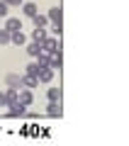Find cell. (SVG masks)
<instances>
[{"label":"cell","mask_w":129,"mask_h":146,"mask_svg":"<svg viewBox=\"0 0 129 146\" xmlns=\"http://www.w3.org/2000/svg\"><path fill=\"white\" fill-rule=\"evenodd\" d=\"M49 22H51L54 34H61V29H63V10L61 7H51L49 10Z\"/></svg>","instance_id":"cell-1"},{"label":"cell","mask_w":129,"mask_h":146,"mask_svg":"<svg viewBox=\"0 0 129 146\" xmlns=\"http://www.w3.org/2000/svg\"><path fill=\"white\" fill-rule=\"evenodd\" d=\"M41 46H44V51H47V54L61 51V44H59V39H54V36H47V42L41 44Z\"/></svg>","instance_id":"cell-2"},{"label":"cell","mask_w":129,"mask_h":146,"mask_svg":"<svg viewBox=\"0 0 129 146\" xmlns=\"http://www.w3.org/2000/svg\"><path fill=\"white\" fill-rule=\"evenodd\" d=\"M17 102H22L25 107H29V105H32V90L29 88H20V93H17Z\"/></svg>","instance_id":"cell-3"},{"label":"cell","mask_w":129,"mask_h":146,"mask_svg":"<svg viewBox=\"0 0 129 146\" xmlns=\"http://www.w3.org/2000/svg\"><path fill=\"white\" fill-rule=\"evenodd\" d=\"M37 85H39V78H37V76H29V73H25V76H22V88H37Z\"/></svg>","instance_id":"cell-4"},{"label":"cell","mask_w":129,"mask_h":146,"mask_svg":"<svg viewBox=\"0 0 129 146\" xmlns=\"http://www.w3.org/2000/svg\"><path fill=\"white\" fill-rule=\"evenodd\" d=\"M5 83H7V88H17L20 90L22 88V76H17V73H10L5 78Z\"/></svg>","instance_id":"cell-5"},{"label":"cell","mask_w":129,"mask_h":146,"mask_svg":"<svg viewBox=\"0 0 129 146\" xmlns=\"http://www.w3.org/2000/svg\"><path fill=\"white\" fill-rule=\"evenodd\" d=\"M10 117H22V115H27V107L22 102H15V105H10V112H7Z\"/></svg>","instance_id":"cell-6"},{"label":"cell","mask_w":129,"mask_h":146,"mask_svg":"<svg viewBox=\"0 0 129 146\" xmlns=\"http://www.w3.org/2000/svg\"><path fill=\"white\" fill-rule=\"evenodd\" d=\"M3 27H7L10 32H17V29H22V22H20V17H5Z\"/></svg>","instance_id":"cell-7"},{"label":"cell","mask_w":129,"mask_h":146,"mask_svg":"<svg viewBox=\"0 0 129 146\" xmlns=\"http://www.w3.org/2000/svg\"><path fill=\"white\" fill-rule=\"evenodd\" d=\"M41 51H44V46H41V44H39V42H32V44H29V46H27V54H29V56H32V58H37V56H39V54H41Z\"/></svg>","instance_id":"cell-8"},{"label":"cell","mask_w":129,"mask_h":146,"mask_svg":"<svg viewBox=\"0 0 129 146\" xmlns=\"http://www.w3.org/2000/svg\"><path fill=\"white\" fill-rule=\"evenodd\" d=\"M32 39L39 42V44H44V42H47V29H44V27H37V29L32 32Z\"/></svg>","instance_id":"cell-9"},{"label":"cell","mask_w":129,"mask_h":146,"mask_svg":"<svg viewBox=\"0 0 129 146\" xmlns=\"http://www.w3.org/2000/svg\"><path fill=\"white\" fill-rule=\"evenodd\" d=\"M51 117H59L61 115V105H59V100H49V110H47Z\"/></svg>","instance_id":"cell-10"},{"label":"cell","mask_w":129,"mask_h":146,"mask_svg":"<svg viewBox=\"0 0 129 146\" xmlns=\"http://www.w3.org/2000/svg\"><path fill=\"white\" fill-rule=\"evenodd\" d=\"M61 51H56V54H51V58H49V68H54V71H56V68H61Z\"/></svg>","instance_id":"cell-11"},{"label":"cell","mask_w":129,"mask_h":146,"mask_svg":"<svg viewBox=\"0 0 129 146\" xmlns=\"http://www.w3.org/2000/svg\"><path fill=\"white\" fill-rule=\"evenodd\" d=\"M22 12H25L27 17H34L37 12H39V7H37L34 3H25V5H22Z\"/></svg>","instance_id":"cell-12"},{"label":"cell","mask_w":129,"mask_h":146,"mask_svg":"<svg viewBox=\"0 0 129 146\" xmlns=\"http://www.w3.org/2000/svg\"><path fill=\"white\" fill-rule=\"evenodd\" d=\"M12 42V32L7 27H0V44H10Z\"/></svg>","instance_id":"cell-13"},{"label":"cell","mask_w":129,"mask_h":146,"mask_svg":"<svg viewBox=\"0 0 129 146\" xmlns=\"http://www.w3.org/2000/svg\"><path fill=\"white\" fill-rule=\"evenodd\" d=\"M32 20H34V27H47L49 25V15H39V12H37Z\"/></svg>","instance_id":"cell-14"},{"label":"cell","mask_w":129,"mask_h":146,"mask_svg":"<svg viewBox=\"0 0 129 146\" xmlns=\"http://www.w3.org/2000/svg\"><path fill=\"white\" fill-rule=\"evenodd\" d=\"M17 93H20L17 88H7V90H5V95H7V107L17 102Z\"/></svg>","instance_id":"cell-15"},{"label":"cell","mask_w":129,"mask_h":146,"mask_svg":"<svg viewBox=\"0 0 129 146\" xmlns=\"http://www.w3.org/2000/svg\"><path fill=\"white\" fill-rule=\"evenodd\" d=\"M51 78H54V68H44V71L39 73V83H49Z\"/></svg>","instance_id":"cell-16"},{"label":"cell","mask_w":129,"mask_h":146,"mask_svg":"<svg viewBox=\"0 0 129 146\" xmlns=\"http://www.w3.org/2000/svg\"><path fill=\"white\" fill-rule=\"evenodd\" d=\"M25 42H27V36L22 34L20 29H17V32H12V44H17V46H22Z\"/></svg>","instance_id":"cell-17"},{"label":"cell","mask_w":129,"mask_h":146,"mask_svg":"<svg viewBox=\"0 0 129 146\" xmlns=\"http://www.w3.org/2000/svg\"><path fill=\"white\" fill-rule=\"evenodd\" d=\"M41 71H44V68H41V66H39V63H37V61L27 66V73H29V76H37V78H39V73H41Z\"/></svg>","instance_id":"cell-18"},{"label":"cell","mask_w":129,"mask_h":146,"mask_svg":"<svg viewBox=\"0 0 129 146\" xmlns=\"http://www.w3.org/2000/svg\"><path fill=\"white\" fill-rule=\"evenodd\" d=\"M49 100H61V93H59V88H49Z\"/></svg>","instance_id":"cell-19"},{"label":"cell","mask_w":129,"mask_h":146,"mask_svg":"<svg viewBox=\"0 0 129 146\" xmlns=\"http://www.w3.org/2000/svg\"><path fill=\"white\" fill-rule=\"evenodd\" d=\"M3 17H7V3L5 0H0V20H3Z\"/></svg>","instance_id":"cell-20"},{"label":"cell","mask_w":129,"mask_h":146,"mask_svg":"<svg viewBox=\"0 0 129 146\" xmlns=\"http://www.w3.org/2000/svg\"><path fill=\"white\" fill-rule=\"evenodd\" d=\"M0 107H7V95L0 93Z\"/></svg>","instance_id":"cell-21"},{"label":"cell","mask_w":129,"mask_h":146,"mask_svg":"<svg viewBox=\"0 0 129 146\" xmlns=\"http://www.w3.org/2000/svg\"><path fill=\"white\" fill-rule=\"evenodd\" d=\"M5 3H7V7H15V5H20L22 0H5Z\"/></svg>","instance_id":"cell-22"}]
</instances>
